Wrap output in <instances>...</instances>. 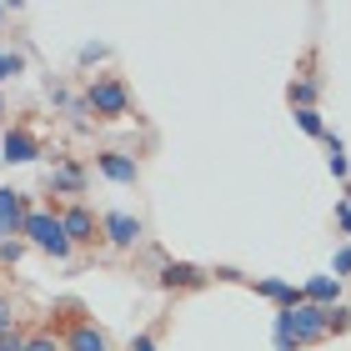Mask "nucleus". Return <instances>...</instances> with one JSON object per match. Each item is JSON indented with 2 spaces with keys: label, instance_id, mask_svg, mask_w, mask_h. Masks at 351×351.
<instances>
[{
  "label": "nucleus",
  "instance_id": "1",
  "mask_svg": "<svg viewBox=\"0 0 351 351\" xmlns=\"http://www.w3.org/2000/svg\"><path fill=\"white\" fill-rule=\"evenodd\" d=\"M21 236H30L45 256H56V261H66L71 256V241H66V226H60V216H51V211H30L25 216V226H21Z\"/></svg>",
  "mask_w": 351,
  "mask_h": 351
},
{
  "label": "nucleus",
  "instance_id": "2",
  "mask_svg": "<svg viewBox=\"0 0 351 351\" xmlns=\"http://www.w3.org/2000/svg\"><path fill=\"white\" fill-rule=\"evenodd\" d=\"M86 110H95V116H125L131 110V90H125L116 75H101V81H90V90H86Z\"/></svg>",
  "mask_w": 351,
  "mask_h": 351
},
{
  "label": "nucleus",
  "instance_id": "3",
  "mask_svg": "<svg viewBox=\"0 0 351 351\" xmlns=\"http://www.w3.org/2000/svg\"><path fill=\"white\" fill-rule=\"evenodd\" d=\"M326 316H331V306L301 301V306L286 311V322H291V331H296V341H301V346H311V341H322V337H326Z\"/></svg>",
  "mask_w": 351,
  "mask_h": 351
},
{
  "label": "nucleus",
  "instance_id": "4",
  "mask_svg": "<svg viewBox=\"0 0 351 351\" xmlns=\"http://www.w3.org/2000/svg\"><path fill=\"white\" fill-rule=\"evenodd\" d=\"M25 201H21V191H0V246L5 241H15L21 236V226H25Z\"/></svg>",
  "mask_w": 351,
  "mask_h": 351
},
{
  "label": "nucleus",
  "instance_id": "5",
  "mask_svg": "<svg viewBox=\"0 0 351 351\" xmlns=\"http://www.w3.org/2000/svg\"><path fill=\"white\" fill-rule=\"evenodd\" d=\"M101 231H106L110 246H136V241H141V221H136L131 211H106V216H101Z\"/></svg>",
  "mask_w": 351,
  "mask_h": 351
},
{
  "label": "nucleus",
  "instance_id": "6",
  "mask_svg": "<svg viewBox=\"0 0 351 351\" xmlns=\"http://www.w3.org/2000/svg\"><path fill=\"white\" fill-rule=\"evenodd\" d=\"M60 226H66V241L71 246L95 241V216L86 211V206H66V211H60Z\"/></svg>",
  "mask_w": 351,
  "mask_h": 351
},
{
  "label": "nucleus",
  "instance_id": "7",
  "mask_svg": "<svg viewBox=\"0 0 351 351\" xmlns=\"http://www.w3.org/2000/svg\"><path fill=\"white\" fill-rule=\"evenodd\" d=\"M95 166H101V176H106V181H116V186H131L136 181V156H125V151L95 156Z\"/></svg>",
  "mask_w": 351,
  "mask_h": 351
},
{
  "label": "nucleus",
  "instance_id": "8",
  "mask_svg": "<svg viewBox=\"0 0 351 351\" xmlns=\"http://www.w3.org/2000/svg\"><path fill=\"white\" fill-rule=\"evenodd\" d=\"M0 151H5L10 166H25V161H36V156H40V146H36V136H30V131H5Z\"/></svg>",
  "mask_w": 351,
  "mask_h": 351
},
{
  "label": "nucleus",
  "instance_id": "9",
  "mask_svg": "<svg viewBox=\"0 0 351 351\" xmlns=\"http://www.w3.org/2000/svg\"><path fill=\"white\" fill-rule=\"evenodd\" d=\"M256 291L266 296V301H276L281 311H291V306H301V286H291V281H276V276H266V281H256Z\"/></svg>",
  "mask_w": 351,
  "mask_h": 351
},
{
  "label": "nucleus",
  "instance_id": "10",
  "mask_svg": "<svg viewBox=\"0 0 351 351\" xmlns=\"http://www.w3.org/2000/svg\"><path fill=\"white\" fill-rule=\"evenodd\" d=\"M66 351H110V341H106V331H101V326L81 322V326H71V337H66Z\"/></svg>",
  "mask_w": 351,
  "mask_h": 351
},
{
  "label": "nucleus",
  "instance_id": "11",
  "mask_svg": "<svg viewBox=\"0 0 351 351\" xmlns=\"http://www.w3.org/2000/svg\"><path fill=\"white\" fill-rule=\"evenodd\" d=\"M301 296H306V301H316V306H337V296H341V281H337V276H306Z\"/></svg>",
  "mask_w": 351,
  "mask_h": 351
},
{
  "label": "nucleus",
  "instance_id": "12",
  "mask_svg": "<svg viewBox=\"0 0 351 351\" xmlns=\"http://www.w3.org/2000/svg\"><path fill=\"white\" fill-rule=\"evenodd\" d=\"M51 186L66 191V196H81V191H86V171L75 166V161H60V166L51 171Z\"/></svg>",
  "mask_w": 351,
  "mask_h": 351
},
{
  "label": "nucleus",
  "instance_id": "13",
  "mask_svg": "<svg viewBox=\"0 0 351 351\" xmlns=\"http://www.w3.org/2000/svg\"><path fill=\"white\" fill-rule=\"evenodd\" d=\"M161 281H166V286H201L206 271H201V266H186V261H166V266H161Z\"/></svg>",
  "mask_w": 351,
  "mask_h": 351
},
{
  "label": "nucleus",
  "instance_id": "14",
  "mask_svg": "<svg viewBox=\"0 0 351 351\" xmlns=\"http://www.w3.org/2000/svg\"><path fill=\"white\" fill-rule=\"evenodd\" d=\"M326 166H331V176H337V181H346V176H351V161H346V151H341V141L337 136H326Z\"/></svg>",
  "mask_w": 351,
  "mask_h": 351
},
{
  "label": "nucleus",
  "instance_id": "15",
  "mask_svg": "<svg viewBox=\"0 0 351 351\" xmlns=\"http://www.w3.org/2000/svg\"><path fill=\"white\" fill-rule=\"evenodd\" d=\"M301 341H296V331H291V322H286V311H276V351H296Z\"/></svg>",
  "mask_w": 351,
  "mask_h": 351
},
{
  "label": "nucleus",
  "instance_id": "16",
  "mask_svg": "<svg viewBox=\"0 0 351 351\" xmlns=\"http://www.w3.org/2000/svg\"><path fill=\"white\" fill-rule=\"evenodd\" d=\"M311 101H316V86H311V81H296V86H291V106H296V110H311Z\"/></svg>",
  "mask_w": 351,
  "mask_h": 351
},
{
  "label": "nucleus",
  "instance_id": "17",
  "mask_svg": "<svg viewBox=\"0 0 351 351\" xmlns=\"http://www.w3.org/2000/svg\"><path fill=\"white\" fill-rule=\"evenodd\" d=\"M296 125L306 136H326V125H322V116H316V110H296Z\"/></svg>",
  "mask_w": 351,
  "mask_h": 351
},
{
  "label": "nucleus",
  "instance_id": "18",
  "mask_svg": "<svg viewBox=\"0 0 351 351\" xmlns=\"http://www.w3.org/2000/svg\"><path fill=\"white\" fill-rule=\"evenodd\" d=\"M25 71V60L15 56V51H0V81H10V75H21Z\"/></svg>",
  "mask_w": 351,
  "mask_h": 351
},
{
  "label": "nucleus",
  "instance_id": "19",
  "mask_svg": "<svg viewBox=\"0 0 351 351\" xmlns=\"http://www.w3.org/2000/svg\"><path fill=\"white\" fill-rule=\"evenodd\" d=\"M351 326V311L346 306H331V316H326V337H331V331H346Z\"/></svg>",
  "mask_w": 351,
  "mask_h": 351
},
{
  "label": "nucleus",
  "instance_id": "20",
  "mask_svg": "<svg viewBox=\"0 0 351 351\" xmlns=\"http://www.w3.org/2000/svg\"><path fill=\"white\" fill-rule=\"evenodd\" d=\"M25 351H60L56 337H25Z\"/></svg>",
  "mask_w": 351,
  "mask_h": 351
},
{
  "label": "nucleus",
  "instance_id": "21",
  "mask_svg": "<svg viewBox=\"0 0 351 351\" xmlns=\"http://www.w3.org/2000/svg\"><path fill=\"white\" fill-rule=\"evenodd\" d=\"M0 351H25V337H21V331H5V337H0Z\"/></svg>",
  "mask_w": 351,
  "mask_h": 351
},
{
  "label": "nucleus",
  "instance_id": "22",
  "mask_svg": "<svg viewBox=\"0 0 351 351\" xmlns=\"http://www.w3.org/2000/svg\"><path fill=\"white\" fill-rule=\"evenodd\" d=\"M25 256V246H21V236H15V241H5L0 246V261H21Z\"/></svg>",
  "mask_w": 351,
  "mask_h": 351
},
{
  "label": "nucleus",
  "instance_id": "23",
  "mask_svg": "<svg viewBox=\"0 0 351 351\" xmlns=\"http://www.w3.org/2000/svg\"><path fill=\"white\" fill-rule=\"evenodd\" d=\"M341 276H351V246L337 251V281H341Z\"/></svg>",
  "mask_w": 351,
  "mask_h": 351
},
{
  "label": "nucleus",
  "instance_id": "24",
  "mask_svg": "<svg viewBox=\"0 0 351 351\" xmlns=\"http://www.w3.org/2000/svg\"><path fill=\"white\" fill-rule=\"evenodd\" d=\"M131 351H156V337H151V331H141V337L131 341Z\"/></svg>",
  "mask_w": 351,
  "mask_h": 351
},
{
  "label": "nucleus",
  "instance_id": "25",
  "mask_svg": "<svg viewBox=\"0 0 351 351\" xmlns=\"http://www.w3.org/2000/svg\"><path fill=\"white\" fill-rule=\"evenodd\" d=\"M337 221H341V231L351 236V206H346V201H337Z\"/></svg>",
  "mask_w": 351,
  "mask_h": 351
},
{
  "label": "nucleus",
  "instance_id": "26",
  "mask_svg": "<svg viewBox=\"0 0 351 351\" xmlns=\"http://www.w3.org/2000/svg\"><path fill=\"white\" fill-rule=\"evenodd\" d=\"M0 322H5V326H15V311H10V301H5V291H0Z\"/></svg>",
  "mask_w": 351,
  "mask_h": 351
},
{
  "label": "nucleus",
  "instance_id": "27",
  "mask_svg": "<svg viewBox=\"0 0 351 351\" xmlns=\"http://www.w3.org/2000/svg\"><path fill=\"white\" fill-rule=\"evenodd\" d=\"M5 15H10V10H5V5H0V25H5Z\"/></svg>",
  "mask_w": 351,
  "mask_h": 351
},
{
  "label": "nucleus",
  "instance_id": "28",
  "mask_svg": "<svg viewBox=\"0 0 351 351\" xmlns=\"http://www.w3.org/2000/svg\"><path fill=\"white\" fill-rule=\"evenodd\" d=\"M0 116H5V101H0Z\"/></svg>",
  "mask_w": 351,
  "mask_h": 351
},
{
  "label": "nucleus",
  "instance_id": "29",
  "mask_svg": "<svg viewBox=\"0 0 351 351\" xmlns=\"http://www.w3.org/2000/svg\"><path fill=\"white\" fill-rule=\"evenodd\" d=\"M346 206H351V191H346Z\"/></svg>",
  "mask_w": 351,
  "mask_h": 351
}]
</instances>
